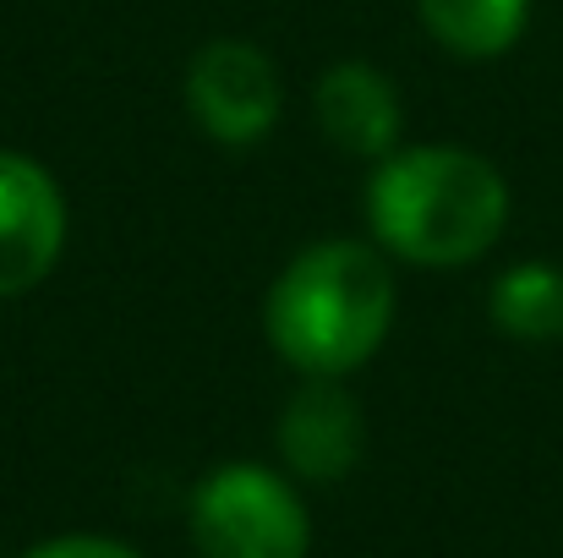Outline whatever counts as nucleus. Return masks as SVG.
Returning a JSON list of instances; mask_svg holds the SVG:
<instances>
[{"label": "nucleus", "mask_w": 563, "mask_h": 558, "mask_svg": "<svg viewBox=\"0 0 563 558\" xmlns=\"http://www.w3.org/2000/svg\"><path fill=\"white\" fill-rule=\"evenodd\" d=\"M377 241L416 269H465L509 225V186L471 149H394L367 186Z\"/></svg>", "instance_id": "obj_1"}, {"label": "nucleus", "mask_w": 563, "mask_h": 558, "mask_svg": "<svg viewBox=\"0 0 563 558\" xmlns=\"http://www.w3.org/2000/svg\"><path fill=\"white\" fill-rule=\"evenodd\" d=\"M263 324L290 368L307 378H345L388 340L394 274L362 241H318L285 263Z\"/></svg>", "instance_id": "obj_2"}, {"label": "nucleus", "mask_w": 563, "mask_h": 558, "mask_svg": "<svg viewBox=\"0 0 563 558\" xmlns=\"http://www.w3.org/2000/svg\"><path fill=\"white\" fill-rule=\"evenodd\" d=\"M191 543L202 558H307L312 521L268 466H219L191 493Z\"/></svg>", "instance_id": "obj_3"}, {"label": "nucleus", "mask_w": 563, "mask_h": 558, "mask_svg": "<svg viewBox=\"0 0 563 558\" xmlns=\"http://www.w3.org/2000/svg\"><path fill=\"white\" fill-rule=\"evenodd\" d=\"M187 105L213 143L246 149L279 121V66L246 39H213L187 66Z\"/></svg>", "instance_id": "obj_4"}, {"label": "nucleus", "mask_w": 563, "mask_h": 558, "mask_svg": "<svg viewBox=\"0 0 563 558\" xmlns=\"http://www.w3.org/2000/svg\"><path fill=\"white\" fill-rule=\"evenodd\" d=\"M66 247V197L55 176L0 149V296L33 291Z\"/></svg>", "instance_id": "obj_5"}, {"label": "nucleus", "mask_w": 563, "mask_h": 558, "mask_svg": "<svg viewBox=\"0 0 563 558\" xmlns=\"http://www.w3.org/2000/svg\"><path fill=\"white\" fill-rule=\"evenodd\" d=\"M279 455L307 482H340L362 460V405L340 378H307L279 416Z\"/></svg>", "instance_id": "obj_6"}, {"label": "nucleus", "mask_w": 563, "mask_h": 558, "mask_svg": "<svg viewBox=\"0 0 563 558\" xmlns=\"http://www.w3.org/2000/svg\"><path fill=\"white\" fill-rule=\"evenodd\" d=\"M399 94L367 61H340L318 83V121L334 149L356 160H388L399 143Z\"/></svg>", "instance_id": "obj_7"}, {"label": "nucleus", "mask_w": 563, "mask_h": 558, "mask_svg": "<svg viewBox=\"0 0 563 558\" xmlns=\"http://www.w3.org/2000/svg\"><path fill=\"white\" fill-rule=\"evenodd\" d=\"M416 11L443 50L465 61H493L526 33L531 0H416Z\"/></svg>", "instance_id": "obj_8"}, {"label": "nucleus", "mask_w": 563, "mask_h": 558, "mask_svg": "<svg viewBox=\"0 0 563 558\" xmlns=\"http://www.w3.org/2000/svg\"><path fill=\"white\" fill-rule=\"evenodd\" d=\"M487 313H493V324L509 340H526V346L559 340L563 335V269H553V263H515V269H504L493 280Z\"/></svg>", "instance_id": "obj_9"}, {"label": "nucleus", "mask_w": 563, "mask_h": 558, "mask_svg": "<svg viewBox=\"0 0 563 558\" xmlns=\"http://www.w3.org/2000/svg\"><path fill=\"white\" fill-rule=\"evenodd\" d=\"M27 558H143V554L115 543V537H55V543H38Z\"/></svg>", "instance_id": "obj_10"}]
</instances>
